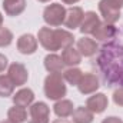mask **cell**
<instances>
[{
	"label": "cell",
	"mask_w": 123,
	"mask_h": 123,
	"mask_svg": "<svg viewBox=\"0 0 123 123\" xmlns=\"http://www.w3.org/2000/svg\"><path fill=\"white\" fill-rule=\"evenodd\" d=\"M77 50H79V53L82 56L92 57V56H94L99 52V46L90 37H80L77 40Z\"/></svg>",
	"instance_id": "13"
},
{
	"label": "cell",
	"mask_w": 123,
	"mask_h": 123,
	"mask_svg": "<svg viewBox=\"0 0 123 123\" xmlns=\"http://www.w3.org/2000/svg\"><path fill=\"white\" fill-rule=\"evenodd\" d=\"M107 105H109V100L105 93H94L86 100V107L96 115L103 113L107 109Z\"/></svg>",
	"instance_id": "10"
},
{
	"label": "cell",
	"mask_w": 123,
	"mask_h": 123,
	"mask_svg": "<svg viewBox=\"0 0 123 123\" xmlns=\"http://www.w3.org/2000/svg\"><path fill=\"white\" fill-rule=\"evenodd\" d=\"M7 76L10 77V80L13 82L14 86H23L27 83V79H29V72L26 69V66L23 63H19V62H14L9 66V72H7Z\"/></svg>",
	"instance_id": "7"
},
{
	"label": "cell",
	"mask_w": 123,
	"mask_h": 123,
	"mask_svg": "<svg viewBox=\"0 0 123 123\" xmlns=\"http://www.w3.org/2000/svg\"><path fill=\"white\" fill-rule=\"evenodd\" d=\"M62 60H63V63L66 66L73 67V66H77L82 62V55L79 53L77 49H74L73 46H70V47L63 49V52H62Z\"/></svg>",
	"instance_id": "19"
},
{
	"label": "cell",
	"mask_w": 123,
	"mask_h": 123,
	"mask_svg": "<svg viewBox=\"0 0 123 123\" xmlns=\"http://www.w3.org/2000/svg\"><path fill=\"white\" fill-rule=\"evenodd\" d=\"M83 16H85V12L82 7L79 6H73L70 9L66 10V17H64V26L67 29H77L80 27L82 25V20H83Z\"/></svg>",
	"instance_id": "9"
},
{
	"label": "cell",
	"mask_w": 123,
	"mask_h": 123,
	"mask_svg": "<svg viewBox=\"0 0 123 123\" xmlns=\"http://www.w3.org/2000/svg\"><path fill=\"white\" fill-rule=\"evenodd\" d=\"M7 119L14 123H25L27 120V112L22 106H13L7 110Z\"/></svg>",
	"instance_id": "21"
},
{
	"label": "cell",
	"mask_w": 123,
	"mask_h": 123,
	"mask_svg": "<svg viewBox=\"0 0 123 123\" xmlns=\"http://www.w3.org/2000/svg\"><path fill=\"white\" fill-rule=\"evenodd\" d=\"M43 90L47 99L50 100H60L66 96V85H64V79L62 77L60 73H50L46 79H44V85H43Z\"/></svg>",
	"instance_id": "2"
},
{
	"label": "cell",
	"mask_w": 123,
	"mask_h": 123,
	"mask_svg": "<svg viewBox=\"0 0 123 123\" xmlns=\"http://www.w3.org/2000/svg\"><path fill=\"white\" fill-rule=\"evenodd\" d=\"M117 33V29L110 25V23H102L96 27V30L93 31V37L96 40H100V42H107V40H112L115 37V34Z\"/></svg>",
	"instance_id": "12"
},
{
	"label": "cell",
	"mask_w": 123,
	"mask_h": 123,
	"mask_svg": "<svg viewBox=\"0 0 123 123\" xmlns=\"http://www.w3.org/2000/svg\"><path fill=\"white\" fill-rule=\"evenodd\" d=\"M37 39H39V43H40L46 50H49V52H56V50L60 49L55 29L42 27V29L39 30V33H37Z\"/></svg>",
	"instance_id": "6"
},
{
	"label": "cell",
	"mask_w": 123,
	"mask_h": 123,
	"mask_svg": "<svg viewBox=\"0 0 123 123\" xmlns=\"http://www.w3.org/2000/svg\"><path fill=\"white\" fill-rule=\"evenodd\" d=\"M7 64H9V62H7V57H6L4 55H1V53H0V73L6 70Z\"/></svg>",
	"instance_id": "28"
},
{
	"label": "cell",
	"mask_w": 123,
	"mask_h": 123,
	"mask_svg": "<svg viewBox=\"0 0 123 123\" xmlns=\"http://www.w3.org/2000/svg\"><path fill=\"white\" fill-rule=\"evenodd\" d=\"M94 113L90 112L87 107L85 106H79L73 110V115H72V119L74 123H93L94 120Z\"/></svg>",
	"instance_id": "20"
},
{
	"label": "cell",
	"mask_w": 123,
	"mask_h": 123,
	"mask_svg": "<svg viewBox=\"0 0 123 123\" xmlns=\"http://www.w3.org/2000/svg\"><path fill=\"white\" fill-rule=\"evenodd\" d=\"M34 100V93L31 89H20L19 92H16V94L13 96V103L16 106H22V107H27L30 106Z\"/></svg>",
	"instance_id": "18"
},
{
	"label": "cell",
	"mask_w": 123,
	"mask_h": 123,
	"mask_svg": "<svg viewBox=\"0 0 123 123\" xmlns=\"http://www.w3.org/2000/svg\"><path fill=\"white\" fill-rule=\"evenodd\" d=\"M64 4H74V3H77L79 0H62Z\"/></svg>",
	"instance_id": "29"
},
{
	"label": "cell",
	"mask_w": 123,
	"mask_h": 123,
	"mask_svg": "<svg viewBox=\"0 0 123 123\" xmlns=\"http://www.w3.org/2000/svg\"><path fill=\"white\" fill-rule=\"evenodd\" d=\"M37 1H40V3H47V1H50V0H37Z\"/></svg>",
	"instance_id": "33"
},
{
	"label": "cell",
	"mask_w": 123,
	"mask_h": 123,
	"mask_svg": "<svg viewBox=\"0 0 123 123\" xmlns=\"http://www.w3.org/2000/svg\"><path fill=\"white\" fill-rule=\"evenodd\" d=\"M3 9L10 17L19 16L26 10V0H3Z\"/></svg>",
	"instance_id": "15"
},
{
	"label": "cell",
	"mask_w": 123,
	"mask_h": 123,
	"mask_svg": "<svg viewBox=\"0 0 123 123\" xmlns=\"http://www.w3.org/2000/svg\"><path fill=\"white\" fill-rule=\"evenodd\" d=\"M52 123H69V122H66V120H62V119H57V120H55V122H52Z\"/></svg>",
	"instance_id": "30"
},
{
	"label": "cell",
	"mask_w": 123,
	"mask_h": 123,
	"mask_svg": "<svg viewBox=\"0 0 123 123\" xmlns=\"http://www.w3.org/2000/svg\"><path fill=\"white\" fill-rule=\"evenodd\" d=\"M29 113H30L29 123H49L50 109L44 102L31 103L29 107Z\"/></svg>",
	"instance_id": "5"
},
{
	"label": "cell",
	"mask_w": 123,
	"mask_h": 123,
	"mask_svg": "<svg viewBox=\"0 0 123 123\" xmlns=\"http://www.w3.org/2000/svg\"><path fill=\"white\" fill-rule=\"evenodd\" d=\"M13 42V33L7 27H0V47H7Z\"/></svg>",
	"instance_id": "25"
},
{
	"label": "cell",
	"mask_w": 123,
	"mask_h": 123,
	"mask_svg": "<svg viewBox=\"0 0 123 123\" xmlns=\"http://www.w3.org/2000/svg\"><path fill=\"white\" fill-rule=\"evenodd\" d=\"M123 7V0H100L99 12L106 23H116L120 19V9Z\"/></svg>",
	"instance_id": "3"
},
{
	"label": "cell",
	"mask_w": 123,
	"mask_h": 123,
	"mask_svg": "<svg viewBox=\"0 0 123 123\" xmlns=\"http://www.w3.org/2000/svg\"><path fill=\"white\" fill-rule=\"evenodd\" d=\"M100 87V82L97 79V76L94 73H83L79 85H77V89L82 94H92L96 93V90Z\"/></svg>",
	"instance_id": "8"
},
{
	"label": "cell",
	"mask_w": 123,
	"mask_h": 123,
	"mask_svg": "<svg viewBox=\"0 0 123 123\" xmlns=\"http://www.w3.org/2000/svg\"><path fill=\"white\" fill-rule=\"evenodd\" d=\"M82 76H83V72L79 67H69L63 72V79L72 86H77Z\"/></svg>",
	"instance_id": "22"
},
{
	"label": "cell",
	"mask_w": 123,
	"mask_h": 123,
	"mask_svg": "<svg viewBox=\"0 0 123 123\" xmlns=\"http://www.w3.org/2000/svg\"><path fill=\"white\" fill-rule=\"evenodd\" d=\"M0 123H14V122H12V120H9V119H6V120H1Z\"/></svg>",
	"instance_id": "31"
},
{
	"label": "cell",
	"mask_w": 123,
	"mask_h": 123,
	"mask_svg": "<svg viewBox=\"0 0 123 123\" xmlns=\"http://www.w3.org/2000/svg\"><path fill=\"white\" fill-rule=\"evenodd\" d=\"M96 66L106 86H123V43L117 40L106 43L100 49Z\"/></svg>",
	"instance_id": "1"
},
{
	"label": "cell",
	"mask_w": 123,
	"mask_h": 123,
	"mask_svg": "<svg viewBox=\"0 0 123 123\" xmlns=\"http://www.w3.org/2000/svg\"><path fill=\"white\" fill-rule=\"evenodd\" d=\"M56 31V37H57V42H59V47L62 50L66 49V47H70L74 42V36L67 30H63V29H55Z\"/></svg>",
	"instance_id": "23"
},
{
	"label": "cell",
	"mask_w": 123,
	"mask_h": 123,
	"mask_svg": "<svg viewBox=\"0 0 123 123\" xmlns=\"http://www.w3.org/2000/svg\"><path fill=\"white\" fill-rule=\"evenodd\" d=\"M44 69L49 73H62L64 63L62 60V56H57L55 53H50L44 57Z\"/></svg>",
	"instance_id": "17"
},
{
	"label": "cell",
	"mask_w": 123,
	"mask_h": 123,
	"mask_svg": "<svg viewBox=\"0 0 123 123\" xmlns=\"http://www.w3.org/2000/svg\"><path fill=\"white\" fill-rule=\"evenodd\" d=\"M102 123H123V120L120 117H117V116H109V117L103 119Z\"/></svg>",
	"instance_id": "27"
},
{
	"label": "cell",
	"mask_w": 123,
	"mask_h": 123,
	"mask_svg": "<svg viewBox=\"0 0 123 123\" xmlns=\"http://www.w3.org/2000/svg\"><path fill=\"white\" fill-rule=\"evenodd\" d=\"M66 9L60 3H52L43 10V20L52 27H57L64 23Z\"/></svg>",
	"instance_id": "4"
},
{
	"label": "cell",
	"mask_w": 123,
	"mask_h": 123,
	"mask_svg": "<svg viewBox=\"0 0 123 123\" xmlns=\"http://www.w3.org/2000/svg\"><path fill=\"white\" fill-rule=\"evenodd\" d=\"M17 50L22 55H33L37 50V39L30 33L22 34L17 39Z\"/></svg>",
	"instance_id": "11"
},
{
	"label": "cell",
	"mask_w": 123,
	"mask_h": 123,
	"mask_svg": "<svg viewBox=\"0 0 123 123\" xmlns=\"http://www.w3.org/2000/svg\"><path fill=\"white\" fill-rule=\"evenodd\" d=\"M100 25V19L94 12H86L80 25V31L83 34H93V31L96 30V27Z\"/></svg>",
	"instance_id": "14"
},
{
	"label": "cell",
	"mask_w": 123,
	"mask_h": 123,
	"mask_svg": "<svg viewBox=\"0 0 123 123\" xmlns=\"http://www.w3.org/2000/svg\"><path fill=\"white\" fill-rule=\"evenodd\" d=\"M14 90V85L10 80L9 76L0 74V97H9L13 94Z\"/></svg>",
	"instance_id": "24"
},
{
	"label": "cell",
	"mask_w": 123,
	"mask_h": 123,
	"mask_svg": "<svg viewBox=\"0 0 123 123\" xmlns=\"http://www.w3.org/2000/svg\"><path fill=\"white\" fill-rule=\"evenodd\" d=\"M113 102H115V105L123 107V86L117 87V89L113 92Z\"/></svg>",
	"instance_id": "26"
},
{
	"label": "cell",
	"mask_w": 123,
	"mask_h": 123,
	"mask_svg": "<svg viewBox=\"0 0 123 123\" xmlns=\"http://www.w3.org/2000/svg\"><path fill=\"white\" fill-rule=\"evenodd\" d=\"M3 26V16H1V13H0V27Z\"/></svg>",
	"instance_id": "32"
},
{
	"label": "cell",
	"mask_w": 123,
	"mask_h": 123,
	"mask_svg": "<svg viewBox=\"0 0 123 123\" xmlns=\"http://www.w3.org/2000/svg\"><path fill=\"white\" fill-rule=\"evenodd\" d=\"M73 110H74L73 102H72V100H67V99H60V100H57V102L55 103V106H53V112L56 113L57 117H62V119L72 116V115H73Z\"/></svg>",
	"instance_id": "16"
}]
</instances>
